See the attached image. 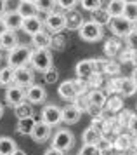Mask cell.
<instances>
[{
    "label": "cell",
    "mask_w": 137,
    "mask_h": 155,
    "mask_svg": "<svg viewBox=\"0 0 137 155\" xmlns=\"http://www.w3.org/2000/svg\"><path fill=\"white\" fill-rule=\"evenodd\" d=\"M118 56H120V61H122V63H130V61H135L137 52H134V51H130V49H122V52H120Z\"/></svg>",
    "instance_id": "obj_43"
},
{
    "label": "cell",
    "mask_w": 137,
    "mask_h": 155,
    "mask_svg": "<svg viewBox=\"0 0 137 155\" xmlns=\"http://www.w3.org/2000/svg\"><path fill=\"white\" fill-rule=\"evenodd\" d=\"M12 110H14V115H16L18 119L33 117V105H31V103H28V101H24V103L18 105L16 108H12Z\"/></svg>",
    "instance_id": "obj_31"
},
{
    "label": "cell",
    "mask_w": 137,
    "mask_h": 155,
    "mask_svg": "<svg viewBox=\"0 0 137 155\" xmlns=\"http://www.w3.org/2000/svg\"><path fill=\"white\" fill-rule=\"evenodd\" d=\"M118 71H120V64L115 63L113 59H108V63H106V66H104L103 73L110 75V77H118Z\"/></svg>",
    "instance_id": "obj_40"
},
{
    "label": "cell",
    "mask_w": 137,
    "mask_h": 155,
    "mask_svg": "<svg viewBox=\"0 0 137 155\" xmlns=\"http://www.w3.org/2000/svg\"><path fill=\"white\" fill-rule=\"evenodd\" d=\"M31 44L35 45V49H49L52 45V35L47 30H42L31 37Z\"/></svg>",
    "instance_id": "obj_18"
},
{
    "label": "cell",
    "mask_w": 137,
    "mask_h": 155,
    "mask_svg": "<svg viewBox=\"0 0 137 155\" xmlns=\"http://www.w3.org/2000/svg\"><path fill=\"white\" fill-rule=\"evenodd\" d=\"M7 11H9V9H7V0H0V18L5 14Z\"/></svg>",
    "instance_id": "obj_49"
},
{
    "label": "cell",
    "mask_w": 137,
    "mask_h": 155,
    "mask_svg": "<svg viewBox=\"0 0 137 155\" xmlns=\"http://www.w3.org/2000/svg\"><path fill=\"white\" fill-rule=\"evenodd\" d=\"M24 2H35V0H24Z\"/></svg>",
    "instance_id": "obj_59"
},
{
    "label": "cell",
    "mask_w": 137,
    "mask_h": 155,
    "mask_svg": "<svg viewBox=\"0 0 137 155\" xmlns=\"http://www.w3.org/2000/svg\"><path fill=\"white\" fill-rule=\"evenodd\" d=\"M62 113H61V120L64 124H68V126H73L76 124L78 120L82 119V110L75 105V103H68V105L61 108Z\"/></svg>",
    "instance_id": "obj_12"
},
{
    "label": "cell",
    "mask_w": 137,
    "mask_h": 155,
    "mask_svg": "<svg viewBox=\"0 0 137 155\" xmlns=\"http://www.w3.org/2000/svg\"><path fill=\"white\" fill-rule=\"evenodd\" d=\"M16 11H18V12H19L24 19L38 14V9H37V5H35V2H24V0H21L19 4H18Z\"/></svg>",
    "instance_id": "obj_22"
},
{
    "label": "cell",
    "mask_w": 137,
    "mask_h": 155,
    "mask_svg": "<svg viewBox=\"0 0 137 155\" xmlns=\"http://www.w3.org/2000/svg\"><path fill=\"white\" fill-rule=\"evenodd\" d=\"M18 150V145L9 136H0V155H14Z\"/></svg>",
    "instance_id": "obj_27"
},
{
    "label": "cell",
    "mask_w": 137,
    "mask_h": 155,
    "mask_svg": "<svg viewBox=\"0 0 137 155\" xmlns=\"http://www.w3.org/2000/svg\"><path fill=\"white\" fill-rule=\"evenodd\" d=\"M134 148L137 150V136H134Z\"/></svg>",
    "instance_id": "obj_56"
},
{
    "label": "cell",
    "mask_w": 137,
    "mask_h": 155,
    "mask_svg": "<svg viewBox=\"0 0 137 155\" xmlns=\"http://www.w3.org/2000/svg\"><path fill=\"white\" fill-rule=\"evenodd\" d=\"M103 138V134L99 133L97 129H94V127L90 126L87 127L85 131L82 133V141H83V145H97V141Z\"/></svg>",
    "instance_id": "obj_26"
},
{
    "label": "cell",
    "mask_w": 137,
    "mask_h": 155,
    "mask_svg": "<svg viewBox=\"0 0 137 155\" xmlns=\"http://www.w3.org/2000/svg\"><path fill=\"white\" fill-rule=\"evenodd\" d=\"M122 78L123 77H110L108 80H106V91L110 92V94H120Z\"/></svg>",
    "instance_id": "obj_33"
},
{
    "label": "cell",
    "mask_w": 137,
    "mask_h": 155,
    "mask_svg": "<svg viewBox=\"0 0 137 155\" xmlns=\"http://www.w3.org/2000/svg\"><path fill=\"white\" fill-rule=\"evenodd\" d=\"M103 155H123V153L118 152V150H115V148H111V150H108V152H104Z\"/></svg>",
    "instance_id": "obj_52"
},
{
    "label": "cell",
    "mask_w": 137,
    "mask_h": 155,
    "mask_svg": "<svg viewBox=\"0 0 137 155\" xmlns=\"http://www.w3.org/2000/svg\"><path fill=\"white\" fill-rule=\"evenodd\" d=\"M135 28H137V23H135Z\"/></svg>",
    "instance_id": "obj_60"
},
{
    "label": "cell",
    "mask_w": 137,
    "mask_h": 155,
    "mask_svg": "<svg viewBox=\"0 0 137 155\" xmlns=\"http://www.w3.org/2000/svg\"><path fill=\"white\" fill-rule=\"evenodd\" d=\"M125 4H137V0H123Z\"/></svg>",
    "instance_id": "obj_55"
},
{
    "label": "cell",
    "mask_w": 137,
    "mask_h": 155,
    "mask_svg": "<svg viewBox=\"0 0 137 155\" xmlns=\"http://www.w3.org/2000/svg\"><path fill=\"white\" fill-rule=\"evenodd\" d=\"M73 103H75L76 106H78V108H80V110H85V112H87V108H89V98H87V94H83V96H76L75 99H73Z\"/></svg>",
    "instance_id": "obj_45"
},
{
    "label": "cell",
    "mask_w": 137,
    "mask_h": 155,
    "mask_svg": "<svg viewBox=\"0 0 137 155\" xmlns=\"http://www.w3.org/2000/svg\"><path fill=\"white\" fill-rule=\"evenodd\" d=\"M132 80H134V82H135V85H137V66L135 68H134V70H132Z\"/></svg>",
    "instance_id": "obj_53"
},
{
    "label": "cell",
    "mask_w": 137,
    "mask_h": 155,
    "mask_svg": "<svg viewBox=\"0 0 137 155\" xmlns=\"http://www.w3.org/2000/svg\"><path fill=\"white\" fill-rule=\"evenodd\" d=\"M108 12L111 18H118V16H123V9H125V2L123 0H110L108 2Z\"/></svg>",
    "instance_id": "obj_30"
},
{
    "label": "cell",
    "mask_w": 137,
    "mask_h": 155,
    "mask_svg": "<svg viewBox=\"0 0 137 155\" xmlns=\"http://www.w3.org/2000/svg\"><path fill=\"white\" fill-rule=\"evenodd\" d=\"M76 71V78H82V80H89L97 73V64L96 59H82L78 61L75 66Z\"/></svg>",
    "instance_id": "obj_10"
},
{
    "label": "cell",
    "mask_w": 137,
    "mask_h": 155,
    "mask_svg": "<svg viewBox=\"0 0 137 155\" xmlns=\"http://www.w3.org/2000/svg\"><path fill=\"white\" fill-rule=\"evenodd\" d=\"M132 115H134V112H132V110H127V108L120 110V112L116 113V124L122 127V129H125V127L129 126V122H130Z\"/></svg>",
    "instance_id": "obj_34"
},
{
    "label": "cell",
    "mask_w": 137,
    "mask_h": 155,
    "mask_svg": "<svg viewBox=\"0 0 137 155\" xmlns=\"http://www.w3.org/2000/svg\"><path fill=\"white\" fill-rule=\"evenodd\" d=\"M45 99H47V91H45L43 85L33 84L26 89V101L28 103H31V105H42V103H45Z\"/></svg>",
    "instance_id": "obj_11"
},
{
    "label": "cell",
    "mask_w": 137,
    "mask_h": 155,
    "mask_svg": "<svg viewBox=\"0 0 137 155\" xmlns=\"http://www.w3.org/2000/svg\"><path fill=\"white\" fill-rule=\"evenodd\" d=\"M92 21L97 23L99 26H108L110 21H111V16H110V12H108V9L99 7L97 11H94V12H92Z\"/></svg>",
    "instance_id": "obj_28"
},
{
    "label": "cell",
    "mask_w": 137,
    "mask_h": 155,
    "mask_svg": "<svg viewBox=\"0 0 137 155\" xmlns=\"http://www.w3.org/2000/svg\"><path fill=\"white\" fill-rule=\"evenodd\" d=\"M56 4L62 9V11H71V9L76 7V4H78V0H56Z\"/></svg>",
    "instance_id": "obj_46"
},
{
    "label": "cell",
    "mask_w": 137,
    "mask_h": 155,
    "mask_svg": "<svg viewBox=\"0 0 137 155\" xmlns=\"http://www.w3.org/2000/svg\"><path fill=\"white\" fill-rule=\"evenodd\" d=\"M2 115H4V106L0 105V119H2Z\"/></svg>",
    "instance_id": "obj_57"
},
{
    "label": "cell",
    "mask_w": 137,
    "mask_h": 155,
    "mask_svg": "<svg viewBox=\"0 0 137 155\" xmlns=\"http://www.w3.org/2000/svg\"><path fill=\"white\" fill-rule=\"evenodd\" d=\"M35 124H37V120H35L33 117L18 119V126H16V129H18V133H19L21 136H30V134H31V131H33Z\"/></svg>",
    "instance_id": "obj_24"
},
{
    "label": "cell",
    "mask_w": 137,
    "mask_h": 155,
    "mask_svg": "<svg viewBox=\"0 0 137 155\" xmlns=\"http://www.w3.org/2000/svg\"><path fill=\"white\" fill-rule=\"evenodd\" d=\"M73 85H75V91L78 96H83V94H87L90 89V85L87 80H82V78H75L73 80Z\"/></svg>",
    "instance_id": "obj_38"
},
{
    "label": "cell",
    "mask_w": 137,
    "mask_h": 155,
    "mask_svg": "<svg viewBox=\"0 0 137 155\" xmlns=\"http://www.w3.org/2000/svg\"><path fill=\"white\" fill-rule=\"evenodd\" d=\"M31 52L33 49L30 45H18L16 49L9 51L7 54V66L11 68H19V66H28L30 59H31Z\"/></svg>",
    "instance_id": "obj_1"
},
{
    "label": "cell",
    "mask_w": 137,
    "mask_h": 155,
    "mask_svg": "<svg viewBox=\"0 0 137 155\" xmlns=\"http://www.w3.org/2000/svg\"><path fill=\"white\" fill-rule=\"evenodd\" d=\"M50 138H52V141H50L52 148L59 150L62 153H66L68 150H71L73 145H75V134L71 133L69 129H57Z\"/></svg>",
    "instance_id": "obj_2"
},
{
    "label": "cell",
    "mask_w": 137,
    "mask_h": 155,
    "mask_svg": "<svg viewBox=\"0 0 137 155\" xmlns=\"http://www.w3.org/2000/svg\"><path fill=\"white\" fill-rule=\"evenodd\" d=\"M125 42H127V45H125L127 49L137 52V28H134L129 35L125 37Z\"/></svg>",
    "instance_id": "obj_39"
},
{
    "label": "cell",
    "mask_w": 137,
    "mask_h": 155,
    "mask_svg": "<svg viewBox=\"0 0 137 155\" xmlns=\"http://www.w3.org/2000/svg\"><path fill=\"white\" fill-rule=\"evenodd\" d=\"M14 155H28V153L24 152V150H21V148H18V150L14 152Z\"/></svg>",
    "instance_id": "obj_54"
},
{
    "label": "cell",
    "mask_w": 137,
    "mask_h": 155,
    "mask_svg": "<svg viewBox=\"0 0 137 155\" xmlns=\"http://www.w3.org/2000/svg\"><path fill=\"white\" fill-rule=\"evenodd\" d=\"M87 98H89L90 105H96V106H99V108H104L108 96H106V92L101 91V89H90V91L87 92Z\"/></svg>",
    "instance_id": "obj_21"
},
{
    "label": "cell",
    "mask_w": 137,
    "mask_h": 155,
    "mask_svg": "<svg viewBox=\"0 0 137 155\" xmlns=\"http://www.w3.org/2000/svg\"><path fill=\"white\" fill-rule=\"evenodd\" d=\"M61 113H62V110L57 105H45L43 108H42V112H40V120L45 122V124L50 126V127L59 126V124L62 122Z\"/></svg>",
    "instance_id": "obj_7"
},
{
    "label": "cell",
    "mask_w": 137,
    "mask_h": 155,
    "mask_svg": "<svg viewBox=\"0 0 137 155\" xmlns=\"http://www.w3.org/2000/svg\"><path fill=\"white\" fill-rule=\"evenodd\" d=\"M137 92V85L132 78H127L123 77L122 78V87H120V96L122 98H130Z\"/></svg>",
    "instance_id": "obj_29"
},
{
    "label": "cell",
    "mask_w": 137,
    "mask_h": 155,
    "mask_svg": "<svg viewBox=\"0 0 137 155\" xmlns=\"http://www.w3.org/2000/svg\"><path fill=\"white\" fill-rule=\"evenodd\" d=\"M130 155H137V150H135V148H132V150H130Z\"/></svg>",
    "instance_id": "obj_58"
},
{
    "label": "cell",
    "mask_w": 137,
    "mask_h": 155,
    "mask_svg": "<svg viewBox=\"0 0 137 155\" xmlns=\"http://www.w3.org/2000/svg\"><path fill=\"white\" fill-rule=\"evenodd\" d=\"M21 30H23L26 35L33 37L35 33H38V31H42V30H43V21H42L38 16L26 18V19L23 21V26H21Z\"/></svg>",
    "instance_id": "obj_15"
},
{
    "label": "cell",
    "mask_w": 137,
    "mask_h": 155,
    "mask_svg": "<svg viewBox=\"0 0 137 155\" xmlns=\"http://www.w3.org/2000/svg\"><path fill=\"white\" fill-rule=\"evenodd\" d=\"M127 129H129V133H130L132 136H137V113L132 115V119H130V122H129Z\"/></svg>",
    "instance_id": "obj_47"
},
{
    "label": "cell",
    "mask_w": 137,
    "mask_h": 155,
    "mask_svg": "<svg viewBox=\"0 0 137 155\" xmlns=\"http://www.w3.org/2000/svg\"><path fill=\"white\" fill-rule=\"evenodd\" d=\"M5 31H7V25L4 21V18H0V35H4Z\"/></svg>",
    "instance_id": "obj_51"
},
{
    "label": "cell",
    "mask_w": 137,
    "mask_h": 155,
    "mask_svg": "<svg viewBox=\"0 0 137 155\" xmlns=\"http://www.w3.org/2000/svg\"><path fill=\"white\" fill-rule=\"evenodd\" d=\"M108 28L111 30V33L116 38H125L132 30L135 28V25L132 21H129L127 18H123V16H118V18H111Z\"/></svg>",
    "instance_id": "obj_5"
},
{
    "label": "cell",
    "mask_w": 137,
    "mask_h": 155,
    "mask_svg": "<svg viewBox=\"0 0 137 155\" xmlns=\"http://www.w3.org/2000/svg\"><path fill=\"white\" fill-rule=\"evenodd\" d=\"M123 18H127L129 21H132L135 25L137 23V4H125Z\"/></svg>",
    "instance_id": "obj_37"
},
{
    "label": "cell",
    "mask_w": 137,
    "mask_h": 155,
    "mask_svg": "<svg viewBox=\"0 0 137 155\" xmlns=\"http://www.w3.org/2000/svg\"><path fill=\"white\" fill-rule=\"evenodd\" d=\"M104 108L111 113H116V112H120V110H123V98H122L120 94H111L110 98L106 99Z\"/></svg>",
    "instance_id": "obj_25"
},
{
    "label": "cell",
    "mask_w": 137,
    "mask_h": 155,
    "mask_svg": "<svg viewBox=\"0 0 137 155\" xmlns=\"http://www.w3.org/2000/svg\"><path fill=\"white\" fill-rule=\"evenodd\" d=\"M31 140L35 141V143H45V141L52 136V127L47 126L45 122H42V120H38L37 124H35L33 131H31Z\"/></svg>",
    "instance_id": "obj_13"
},
{
    "label": "cell",
    "mask_w": 137,
    "mask_h": 155,
    "mask_svg": "<svg viewBox=\"0 0 137 155\" xmlns=\"http://www.w3.org/2000/svg\"><path fill=\"white\" fill-rule=\"evenodd\" d=\"M19 45V38H18V33L12 31V30H7L4 35H0V51H12Z\"/></svg>",
    "instance_id": "obj_16"
},
{
    "label": "cell",
    "mask_w": 137,
    "mask_h": 155,
    "mask_svg": "<svg viewBox=\"0 0 137 155\" xmlns=\"http://www.w3.org/2000/svg\"><path fill=\"white\" fill-rule=\"evenodd\" d=\"M43 26H47L52 33H59L66 28V18H64V12H57V11H52L49 12L47 18L43 19Z\"/></svg>",
    "instance_id": "obj_9"
},
{
    "label": "cell",
    "mask_w": 137,
    "mask_h": 155,
    "mask_svg": "<svg viewBox=\"0 0 137 155\" xmlns=\"http://www.w3.org/2000/svg\"><path fill=\"white\" fill-rule=\"evenodd\" d=\"M78 155H103V153H101V150L97 148V145H83V147L80 148Z\"/></svg>",
    "instance_id": "obj_42"
},
{
    "label": "cell",
    "mask_w": 137,
    "mask_h": 155,
    "mask_svg": "<svg viewBox=\"0 0 137 155\" xmlns=\"http://www.w3.org/2000/svg\"><path fill=\"white\" fill-rule=\"evenodd\" d=\"M97 148L101 150V153L108 152V150H111V148H113V140H111V138H106V136H103L101 140L97 141Z\"/></svg>",
    "instance_id": "obj_44"
},
{
    "label": "cell",
    "mask_w": 137,
    "mask_h": 155,
    "mask_svg": "<svg viewBox=\"0 0 137 155\" xmlns=\"http://www.w3.org/2000/svg\"><path fill=\"white\" fill-rule=\"evenodd\" d=\"M43 155H64V153H62V152H59V150H56V148L50 147V148H47V150H45V153H43Z\"/></svg>",
    "instance_id": "obj_50"
},
{
    "label": "cell",
    "mask_w": 137,
    "mask_h": 155,
    "mask_svg": "<svg viewBox=\"0 0 137 155\" xmlns=\"http://www.w3.org/2000/svg\"><path fill=\"white\" fill-rule=\"evenodd\" d=\"M78 35L85 42H97L103 38V26H99L97 23H94L92 19L83 21L78 28Z\"/></svg>",
    "instance_id": "obj_4"
},
{
    "label": "cell",
    "mask_w": 137,
    "mask_h": 155,
    "mask_svg": "<svg viewBox=\"0 0 137 155\" xmlns=\"http://www.w3.org/2000/svg\"><path fill=\"white\" fill-rule=\"evenodd\" d=\"M120 52H122V44H120V40L118 38H108L106 44H104V54L110 58V59H113Z\"/></svg>",
    "instance_id": "obj_23"
},
{
    "label": "cell",
    "mask_w": 137,
    "mask_h": 155,
    "mask_svg": "<svg viewBox=\"0 0 137 155\" xmlns=\"http://www.w3.org/2000/svg\"><path fill=\"white\" fill-rule=\"evenodd\" d=\"M57 78H59V71L56 70L54 66L49 68L47 71H43V80H45V84H56Z\"/></svg>",
    "instance_id": "obj_41"
},
{
    "label": "cell",
    "mask_w": 137,
    "mask_h": 155,
    "mask_svg": "<svg viewBox=\"0 0 137 155\" xmlns=\"http://www.w3.org/2000/svg\"><path fill=\"white\" fill-rule=\"evenodd\" d=\"M113 148L118 150V152H130L132 148H134V136L130 133H120L118 136L113 138Z\"/></svg>",
    "instance_id": "obj_14"
},
{
    "label": "cell",
    "mask_w": 137,
    "mask_h": 155,
    "mask_svg": "<svg viewBox=\"0 0 137 155\" xmlns=\"http://www.w3.org/2000/svg\"><path fill=\"white\" fill-rule=\"evenodd\" d=\"M64 18H66V28H69V30H78L80 25L83 23L82 14H80L78 11H75V9L64 12Z\"/></svg>",
    "instance_id": "obj_20"
},
{
    "label": "cell",
    "mask_w": 137,
    "mask_h": 155,
    "mask_svg": "<svg viewBox=\"0 0 137 155\" xmlns=\"http://www.w3.org/2000/svg\"><path fill=\"white\" fill-rule=\"evenodd\" d=\"M35 84V71L31 66H19L14 68V85H19L23 89H28Z\"/></svg>",
    "instance_id": "obj_6"
},
{
    "label": "cell",
    "mask_w": 137,
    "mask_h": 155,
    "mask_svg": "<svg viewBox=\"0 0 137 155\" xmlns=\"http://www.w3.org/2000/svg\"><path fill=\"white\" fill-rule=\"evenodd\" d=\"M2 18H4V21H5V25H7V30H12V31L21 30L23 21H24V18H23L16 9H14V11H7Z\"/></svg>",
    "instance_id": "obj_17"
},
{
    "label": "cell",
    "mask_w": 137,
    "mask_h": 155,
    "mask_svg": "<svg viewBox=\"0 0 137 155\" xmlns=\"http://www.w3.org/2000/svg\"><path fill=\"white\" fill-rule=\"evenodd\" d=\"M57 94H59V98L66 99V101H73L78 96L75 91V85H73V80H64V82H61V85L57 87Z\"/></svg>",
    "instance_id": "obj_19"
},
{
    "label": "cell",
    "mask_w": 137,
    "mask_h": 155,
    "mask_svg": "<svg viewBox=\"0 0 137 155\" xmlns=\"http://www.w3.org/2000/svg\"><path fill=\"white\" fill-rule=\"evenodd\" d=\"M78 4L82 5L83 11H89V12H94L99 7H103V0H78Z\"/></svg>",
    "instance_id": "obj_36"
},
{
    "label": "cell",
    "mask_w": 137,
    "mask_h": 155,
    "mask_svg": "<svg viewBox=\"0 0 137 155\" xmlns=\"http://www.w3.org/2000/svg\"><path fill=\"white\" fill-rule=\"evenodd\" d=\"M87 112H89L90 115H92V119H94V117H99V115L103 113V108H99V106H96V105H89Z\"/></svg>",
    "instance_id": "obj_48"
},
{
    "label": "cell",
    "mask_w": 137,
    "mask_h": 155,
    "mask_svg": "<svg viewBox=\"0 0 137 155\" xmlns=\"http://www.w3.org/2000/svg\"><path fill=\"white\" fill-rule=\"evenodd\" d=\"M14 84V68L11 66H4V68H0V85H9Z\"/></svg>",
    "instance_id": "obj_32"
},
{
    "label": "cell",
    "mask_w": 137,
    "mask_h": 155,
    "mask_svg": "<svg viewBox=\"0 0 137 155\" xmlns=\"http://www.w3.org/2000/svg\"><path fill=\"white\" fill-rule=\"evenodd\" d=\"M26 101V89H23L19 85H9L5 91V103L11 108H16L18 105Z\"/></svg>",
    "instance_id": "obj_8"
},
{
    "label": "cell",
    "mask_w": 137,
    "mask_h": 155,
    "mask_svg": "<svg viewBox=\"0 0 137 155\" xmlns=\"http://www.w3.org/2000/svg\"><path fill=\"white\" fill-rule=\"evenodd\" d=\"M35 5L38 9V12H52L56 9V0H35Z\"/></svg>",
    "instance_id": "obj_35"
},
{
    "label": "cell",
    "mask_w": 137,
    "mask_h": 155,
    "mask_svg": "<svg viewBox=\"0 0 137 155\" xmlns=\"http://www.w3.org/2000/svg\"><path fill=\"white\" fill-rule=\"evenodd\" d=\"M30 66L37 71H42V73L47 71L49 68H52V52L49 49H33Z\"/></svg>",
    "instance_id": "obj_3"
}]
</instances>
